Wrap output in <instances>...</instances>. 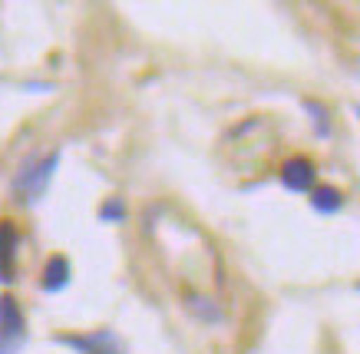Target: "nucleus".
Masks as SVG:
<instances>
[{"instance_id": "obj_8", "label": "nucleus", "mask_w": 360, "mask_h": 354, "mask_svg": "<svg viewBox=\"0 0 360 354\" xmlns=\"http://www.w3.org/2000/svg\"><path fill=\"white\" fill-rule=\"evenodd\" d=\"M96 215H99V222H106V225H120V222H126L129 209H126V202H122L120 196H112V199H106L99 206Z\"/></svg>"}, {"instance_id": "obj_3", "label": "nucleus", "mask_w": 360, "mask_h": 354, "mask_svg": "<svg viewBox=\"0 0 360 354\" xmlns=\"http://www.w3.org/2000/svg\"><path fill=\"white\" fill-rule=\"evenodd\" d=\"M314 179H317V169L304 156H295V159H288L281 166V182L288 192H311V189H314Z\"/></svg>"}, {"instance_id": "obj_7", "label": "nucleus", "mask_w": 360, "mask_h": 354, "mask_svg": "<svg viewBox=\"0 0 360 354\" xmlns=\"http://www.w3.org/2000/svg\"><path fill=\"white\" fill-rule=\"evenodd\" d=\"M44 291H63L70 285V262H66L63 255H53L44 268Z\"/></svg>"}, {"instance_id": "obj_2", "label": "nucleus", "mask_w": 360, "mask_h": 354, "mask_svg": "<svg viewBox=\"0 0 360 354\" xmlns=\"http://www.w3.org/2000/svg\"><path fill=\"white\" fill-rule=\"evenodd\" d=\"M56 344L73 348L77 354H122V341L112 331H89V334H60Z\"/></svg>"}, {"instance_id": "obj_10", "label": "nucleus", "mask_w": 360, "mask_h": 354, "mask_svg": "<svg viewBox=\"0 0 360 354\" xmlns=\"http://www.w3.org/2000/svg\"><path fill=\"white\" fill-rule=\"evenodd\" d=\"M301 106H304V113L311 116V122L317 126V136H321V139H328V136H330V116H328V110H324L317 100H304Z\"/></svg>"}, {"instance_id": "obj_5", "label": "nucleus", "mask_w": 360, "mask_h": 354, "mask_svg": "<svg viewBox=\"0 0 360 354\" xmlns=\"http://www.w3.org/2000/svg\"><path fill=\"white\" fill-rule=\"evenodd\" d=\"M0 334L17 338V341H27V321H23L20 305H17L11 295L0 298Z\"/></svg>"}, {"instance_id": "obj_4", "label": "nucleus", "mask_w": 360, "mask_h": 354, "mask_svg": "<svg viewBox=\"0 0 360 354\" xmlns=\"http://www.w3.org/2000/svg\"><path fill=\"white\" fill-rule=\"evenodd\" d=\"M17 248H20V232L13 222H0V282H13V265H17Z\"/></svg>"}, {"instance_id": "obj_11", "label": "nucleus", "mask_w": 360, "mask_h": 354, "mask_svg": "<svg viewBox=\"0 0 360 354\" xmlns=\"http://www.w3.org/2000/svg\"><path fill=\"white\" fill-rule=\"evenodd\" d=\"M23 348V341L17 338H7V334H0V354H17Z\"/></svg>"}, {"instance_id": "obj_6", "label": "nucleus", "mask_w": 360, "mask_h": 354, "mask_svg": "<svg viewBox=\"0 0 360 354\" xmlns=\"http://www.w3.org/2000/svg\"><path fill=\"white\" fill-rule=\"evenodd\" d=\"M311 209L317 215H338L344 209V192L334 186H314L311 189Z\"/></svg>"}, {"instance_id": "obj_1", "label": "nucleus", "mask_w": 360, "mask_h": 354, "mask_svg": "<svg viewBox=\"0 0 360 354\" xmlns=\"http://www.w3.org/2000/svg\"><path fill=\"white\" fill-rule=\"evenodd\" d=\"M56 166H60V153H50V156H44V159H27L20 166V172H17V182H13V186H17V192H20L27 202H37L46 192V186H50Z\"/></svg>"}, {"instance_id": "obj_9", "label": "nucleus", "mask_w": 360, "mask_h": 354, "mask_svg": "<svg viewBox=\"0 0 360 354\" xmlns=\"http://www.w3.org/2000/svg\"><path fill=\"white\" fill-rule=\"evenodd\" d=\"M186 308L192 311V315H198L202 321H221V311L215 308V301H208L205 295H186Z\"/></svg>"}]
</instances>
